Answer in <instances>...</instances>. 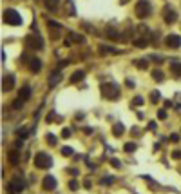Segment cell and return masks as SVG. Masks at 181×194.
I'll list each match as a JSON object with an SVG mask.
<instances>
[{
	"label": "cell",
	"mask_w": 181,
	"mask_h": 194,
	"mask_svg": "<svg viewBox=\"0 0 181 194\" xmlns=\"http://www.w3.org/2000/svg\"><path fill=\"white\" fill-rule=\"evenodd\" d=\"M100 89H102V94H103V98L116 100V98L120 96V87H118L116 83H103Z\"/></svg>",
	"instance_id": "6da1fadb"
},
{
	"label": "cell",
	"mask_w": 181,
	"mask_h": 194,
	"mask_svg": "<svg viewBox=\"0 0 181 194\" xmlns=\"http://www.w3.org/2000/svg\"><path fill=\"white\" fill-rule=\"evenodd\" d=\"M83 131H85V134H90V133H93V129H90V127H85Z\"/></svg>",
	"instance_id": "ee69618b"
},
{
	"label": "cell",
	"mask_w": 181,
	"mask_h": 194,
	"mask_svg": "<svg viewBox=\"0 0 181 194\" xmlns=\"http://www.w3.org/2000/svg\"><path fill=\"white\" fill-rule=\"evenodd\" d=\"M47 26H49V27H54V29H62V24L54 22V20H49V22H47Z\"/></svg>",
	"instance_id": "836d02e7"
},
{
	"label": "cell",
	"mask_w": 181,
	"mask_h": 194,
	"mask_svg": "<svg viewBox=\"0 0 181 194\" xmlns=\"http://www.w3.org/2000/svg\"><path fill=\"white\" fill-rule=\"evenodd\" d=\"M172 158H174V160H179V158H181V150H174V153H172Z\"/></svg>",
	"instance_id": "60d3db41"
},
{
	"label": "cell",
	"mask_w": 181,
	"mask_h": 194,
	"mask_svg": "<svg viewBox=\"0 0 181 194\" xmlns=\"http://www.w3.org/2000/svg\"><path fill=\"white\" fill-rule=\"evenodd\" d=\"M29 133H31V131H27V129H18V131H16V134H18L20 138H27Z\"/></svg>",
	"instance_id": "83f0119b"
},
{
	"label": "cell",
	"mask_w": 181,
	"mask_h": 194,
	"mask_svg": "<svg viewBox=\"0 0 181 194\" xmlns=\"http://www.w3.org/2000/svg\"><path fill=\"white\" fill-rule=\"evenodd\" d=\"M100 53H102V55H107V53L118 55L120 51H118V49H114V47H110V46H109V47H107V46H100Z\"/></svg>",
	"instance_id": "7402d4cb"
},
{
	"label": "cell",
	"mask_w": 181,
	"mask_h": 194,
	"mask_svg": "<svg viewBox=\"0 0 181 194\" xmlns=\"http://www.w3.org/2000/svg\"><path fill=\"white\" fill-rule=\"evenodd\" d=\"M53 165V158L47 153H38L35 156V167L36 169H49Z\"/></svg>",
	"instance_id": "3957f363"
},
{
	"label": "cell",
	"mask_w": 181,
	"mask_h": 194,
	"mask_svg": "<svg viewBox=\"0 0 181 194\" xmlns=\"http://www.w3.org/2000/svg\"><path fill=\"white\" fill-rule=\"evenodd\" d=\"M45 140H47V143H51V145H56V136L54 134H47Z\"/></svg>",
	"instance_id": "d6a6232c"
},
{
	"label": "cell",
	"mask_w": 181,
	"mask_h": 194,
	"mask_svg": "<svg viewBox=\"0 0 181 194\" xmlns=\"http://www.w3.org/2000/svg\"><path fill=\"white\" fill-rule=\"evenodd\" d=\"M27 66H29V69H31L33 73H38V71L42 69V62H40V58L33 56V58H29V62H27Z\"/></svg>",
	"instance_id": "8fae6325"
},
{
	"label": "cell",
	"mask_w": 181,
	"mask_h": 194,
	"mask_svg": "<svg viewBox=\"0 0 181 194\" xmlns=\"http://www.w3.org/2000/svg\"><path fill=\"white\" fill-rule=\"evenodd\" d=\"M4 22L6 24H9V26H20L22 24V16L18 15V11L16 9H6L4 11Z\"/></svg>",
	"instance_id": "7a4b0ae2"
},
{
	"label": "cell",
	"mask_w": 181,
	"mask_h": 194,
	"mask_svg": "<svg viewBox=\"0 0 181 194\" xmlns=\"http://www.w3.org/2000/svg\"><path fill=\"white\" fill-rule=\"evenodd\" d=\"M120 2H121V4H129V2H130V0H120Z\"/></svg>",
	"instance_id": "7dc6e473"
},
{
	"label": "cell",
	"mask_w": 181,
	"mask_h": 194,
	"mask_svg": "<svg viewBox=\"0 0 181 194\" xmlns=\"http://www.w3.org/2000/svg\"><path fill=\"white\" fill-rule=\"evenodd\" d=\"M62 138H71V129H62Z\"/></svg>",
	"instance_id": "d590c367"
},
{
	"label": "cell",
	"mask_w": 181,
	"mask_h": 194,
	"mask_svg": "<svg viewBox=\"0 0 181 194\" xmlns=\"http://www.w3.org/2000/svg\"><path fill=\"white\" fill-rule=\"evenodd\" d=\"M60 82H62V75H60V71H54L49 76V87H54V85H58Z\"/></svg>",
	"instance_id": "e0dca14e"
},
{
	"label": "cell",
	"mask_w": 181,
	"mask_h": 194,
	"mask_svg": "<svg viewBox=\"0 0 181 194\" xmlns=\"http://www.w3.org/2000/svg\"><path fill=\"white\" fill-rule=\"evenodd\" d=\"M105 36L109 38V40H121L123 36L118 33V29H114V27H107L105 29Z\"/></svg>",
	"instance_id": "4fadbf2b"
},
{
	"label": "cell",
	"mask_w": 181,
	"mask_h": 194,
	"mask_svg": "<svg viewBox=\"0 0 181 194\" xmlns=\"http://www.w3.org/2000/svg\"><path fill=\"white\" fill-rule=\"evenodd\" d=\"M7 160H9L11 165H16V163H18V160H20V153H18V149L9 150V153H7Z\"/></svg>",
	"instance_id": "2e32d148"
},
{
	"label": "cell",
	"mask_w": 181,
	"mask_h": 194,
	"mask_svg": "<svg viewBox=\"0 0 181 194\" xmlns=\"http://www.w3.org/2000/svg\"><path fill=\"white\" fill-rule=\"evenodd\" d=\"M109 162H110V165H112V167H114V169H120V167H121V163H120V162H118L116 158H110Z\"/></svg>",
	"instance_id": "e575fe53"
},
{
	"label": "cell",
	"mask_w": 181,
	"mask_h": 194,
	"mask_svg": "<svg viewBox=\"0 0 181 194\" xmlns=\"http://www.w3.org/2000/svg\"><path fill=\"white\" fill-rule=\"evenodd\" d=\"M150 102H152V103H157V102H160V91H152V93H150Z\"/></svg>",
	"instance_id": "4316f807"
},
{
	"label": "cell",
	"mask_w": 181,
	"mask_h": 194,
	"mask_svg": "<svg viewBox=\"0 0 181 194\" xmlns=\"http://www.w3.org/2000/svg\"><path fill=\"white\" fill-rule=\"evenodd\" d=\"M165 44L170 49H177V47H181V36L179 35H168L165 38Z\"/></svg>",
	"instance_id": "52a82bcc"
},
{
	"label": "cell",
	"mask_w": 181,
	"mask_h": 194,
	"mask_svg": "<svg viewBox=\"0 0 181 194\" xmlns=\"http://www.w3.org/2000/svg\"><path fill=\"white\" fill-rule=\"evenodd\" d=\"M18 96H20L22 100H29V98H31V87H27V85H24V87L20 89Z\"/></svg>",
	"instance_id": "ffe728a7"
},
{
	"label": "cell",
	"mask_w": 181,
	"mask_h": 194,
	"mask_svg": "<svg viewBox=\"0 0 181 194\" xmlns=\"http://www.w3.org/2000/svg\"><path fill=\"white\" fill-rule=\"evenodd\" d=\"M83 185H85V189H90V181H89V180H85Z\"/></svg>",
	"instance_id": "f6af8a7d"
},
{
	"label": "cell",
	"mask_w": 181,
	"mask_h": 194,
	"mask_svg": "<svg viewBox=\"0 0 181 194\" xmlns=\"http://www.w3.org/2000/svg\"><path fill=\"white\" fill-rule=\"evenodd\" d=\"M132 44H134L136 47H140V49H145V47L149 46V38H147V36H140V38H134V40H132Z\"/></svg>",
	"instance_id": "9a60e30c"
},
{
	"label": "cell",
	"mask_w": 181,
	"mask_h": 194,
	"mask_svg": "<svg viewBox=\"0 0 181 194\" xmlns=\"http://www.w3.org/2000/svg\"><path fill=\"white\" fill-rule=\"evenodd\" d=\"M45 120H47L49 123H51V122H54V118H53V114H49V116H47V118H45Z\"/></svg>",
	"instance_id": "bcb514c9"
},
{
	"label": "cell",
	"mask_w": 181,
	"mask_h": 194,
	"mask_svg": "<svg viewBox=\"0 0 181 194\" xmlns=\"http://www.w3.org/2000/svg\"><path fill=\"white\" fill-rule=\"evenodd\" d=\"M65 4H67V11H69V16H74V15H76L74 2H73V0H65Z\"/></svg>",
	"instance_id": "cb8c5ba5"
},
{
	"label": "cell",
	"mask_w": 181,
	"mask_h": 194,
	"mask_svg": "<svg viewBox=\"0 0 181 194\" xmlns=\"http://www.w3.org/2000/svg\"><path fill=\"white\" fill-rule=\"evenodd\" d=\"M123 133H125V125H123L121 122H116L114 125H112V134H114L116 138H120Z\"/></svg>",
	"instance_id": "5bb4252c"
},
{
	"label": "cell",
	"mask_w": 181,
	"mask_h": 194,
	"mask_svg": "<svg viewBox=\"0 0 181 194\" xmlns=\"http://www.w3.org/2000/svg\"><path fill=\"white\" fill-rule=\"evenodd\" d=\"M149 58H152V60H154L156 63H163V58H161L160 55H154V56H149Z\"/></svg>",
	"instance_id": "f35d334b"
},
{
	"label": "cell",
	"mask_w": 181,
	"mask_h": 194,
	"mask_svg": "<svg viewBox=\"0 0 181 194\" xmlns=\"http://www.w3.org/2000/svg\"><path fill=\"white\" fill-rule=\"evenodd\" d=\"M112 181H114V178H112V176H105V178H102V183H103V185H107V183L110 185Z\"/></svg>",
	"instance_id": "8d00e7d4"
},
{
	"label": "cell",
	"mask_w": 181,
	"mask_h": 194,
	"mask_svg": "<svg viewBox=\"0 0 181 194\" xmlns=\"http://www.w3.org/2000/svg\"><path fill=\"white\" fill-rule=\"evenodd\" d=\"M170 142L177 143V142H179V134H172V136H170Z\"/></svg>",
	"instance_id": "b9f144b4"
},
{
	"label": "cell",
	"mask_w": 181,
	"mask_h": 194,
	"mask_svg": "<svg viewBox=\"0 0 181 194\" xmlns=\"http://www.w3.org/2000/svg\"><path fill=\"white\" fill-rule=\"evenodd\" d=\"M42 189L43 190H54L56 189V178L54 176H45L42 181Z\"/></svg>",
	"instance_id": "30bf717a"
},
{
	"label": "cell",
	"mask_w": 181,
	"mask_h": 194,
	"mask_svg": "<svg viewBox=\"0 0 181 194\" xmlns=\"http://www.w3.org/2000/svg\"><path fill=\"white\" fill-rule=\"evenodd\" d=\"M156 127H157V123H156V122H149V123H147V129H149V131H154Z\"/></svg>",
	"instance_id": "ab89813d"
},
{
	"label": "cell",
	"mask_w": 181,
	"mask_h": 194,
	"mask_svg": "<svg viewBox=\"0 0 181 194\" xmlns=\"http://www.w3.org/2000/svg\"><path fill=\"white\" fill-rule=\"evenodd\" d=\"M163 20H165L167 24H174L176 20H177V15H176V11H174L172 7L165 6V7H163Z\"/></svg>",
	"instance_id": "ba28073f"
},
{
	"label": "cell",
	"mask_w": 181,
	"mask_h": 194,
	"mask_svg": "<svg viewBox=\"0 0 181 194\" xmlns=\"http://www.w3.org/2000/svg\"><path fill=\"white\" fill-rule=\"evenodd\" d=\"M26 46H27V49L40 51V49H43V40L36 35H27L26 36Z\"/></svg>",
	"instance_id": "5b68a950"
},
{
	"label": "cell",
	"mask_w": 181,
	"mask_h": 194,
	"mask_svg": "<svg viewBox=\"0 0 181 194\" xmlns=\"http://www.w3.org/2000/svg\"><path fill=\"white\" fill-rule=\"evenodd\" d=\"M134 11H136V16H138V18H147L150 15V11H152L150 2H149V0H138Z\"/></svg>",
	"instance_id": "277c9868"
},
{
	"label": "cell",
	"mask_w": 181,
	"mask_h": 194,
	"mask_svg": "<svg viewBox=\"0 0 181 194\" xmlns=\"http://www.w3.org/2000/svg\"><path fill=\"white\" fill-rule=\"evenodd\" d=\"M24 189H26V181H24V178H22V176H16V178H13L7 183V190L9 192H22Z\"/></svg>",
	"instance_id": "8992f818"
},
{
	"label": "cell",
	"mask_w": 181,
	"mask_h": 194,
	"mask_svg": "<svg viewBox=\"0 0 181 194\" xmlns=\"http://www.w3.org/2000/svg\"><path fill=\"white\" fill-rule=\"evenodd\" d=\"M62 156H73V149L71 147H62Z\"/></svg>",
	"instance_id": "f546056e"
},
{
	"label": "cell",
	"mask_w": 181,
	"mask_h": 194,
	"mask_svg": "<svg viewBox=\"0 0 181 194\" xmlns=\"http://www.w3.org/2000/svg\"><path fill=\"white\" fill-rule=\"evenodd\" d=\"M167 109H160V111H157V118H160V120H167Z\"/></svg>",
	"instance_id": "1f68e13d"
},
{
	"label": "cell",
	"mask_w": 181,
	"mask_h": 194,
	"mask_svg": "<svg viewBox=\"0 0 181 194\" xmlns=\"http://www.w3.org/2000/svg\"><path fill=\"white\" fill-rule=\"evenodd\" d=\"M150 75H152V78H154L156 82H163V80H165V75H163V71H161V69H152V73H150Z\"/></svg>",
	"instance_id": "44dd1931"
},
{
	"label": "cell",
	"mask_w": 181,
	"mask_h": 194,
	"mask_svg": "<svg viewBox=\"0 0 181 194\" xmlns=\"http://www.w3.org/2000/svg\"><path fill=\"white\" fill-rule=\"evenodd\" d=\"M69 189H71V190H78V181H76V180H71V181H69Z\"/></svg>",
	"instance_id": "74e56055"
},
{
	"label": "cell",
	"mask_w": 181,
	"mask_h": 194,
	"mask_svg": "<svg viewBox=\"0 0 181 194\" xmlns=\"http://www.w3.org/2000/svg\"><path fill=\"white\" fill-rule=\"evenodd\" d=\"M132 103H134V105H143L145 100H143L141 96H134V98H132Z\"/></svg>",
	"instance_id": "4dcf8cb0"
},
{
	"label": "cell",
	"mask_w": 181,
	"mask_h": 194,
	"mask_svg": "<svg viewBox=\"0 0 181 194\" xmlns=\"http://www.w3.org/2000/svg\"><path fill=\"white\" fill-rule=\"evenodd\" d=\"M67 38H69L73 44H85V36L80 35V33H74V31H71L69 35H67Z\"/></svg>",
	"instance_id": "7c38bea8"
},
{
	"label": "cell",
	"mask_w": 181,
	"mask_h": 194,
	"mask_svg": "<svg viewBox=\"0 0 181 194\" xmlns=\"http://www.w3.org/2000/svg\"><path fill=\"white\" fill-rule=\"evenodd\" d=\"M15 89V76L13 75H6L4 80H2V91L4 93H9Z\"/></svg>",
	"instance_id": "9c48e42d"
},
{
	"label": "cell",
	"mask_w": 181,
	"mask_h": 194,
	"mask_svg": "<svg viewBox=\"0 0 181 194\" xmlns=\"http://www.w3.org/2000/svg\"><path fill=\"white\" fill-rule=\"evenodd\" d=\"M56 0H45V7L47 9H56Z\"/></svg>",
	"instance_id": "f1b7e54d"
},
{
	"label": "cell",
	"mask_w": 181,
	"mask_h": 194,
	"mask_svg": "<svg viewBox=\"0 0 181 194\" xmlns=\"http://www.w3.org/2000/svg\"><path fill=\"white\" fill-rule=\"evenodd\" d=\"M134 66L138 69H149V58H140V60H134Z\"/></svg>",
	"instance_id": "ac0fdd59"
},
{
	"label": "cell",
	"mask_w": 181,
	"mask_h": 194,
	"mask_svg": "<svg viewBox=\"0 0 181 194\" xmlns=\"http://www.w3.org/2000/svg\"><path fill=\"white\" fill-rule=\"evenodd\" d=\"M24 102H26V100H22V98L18 96V98L13 102V109H16V111H18V109H22V107H24Z\"/></svg>",
	"instance_id": "484cf974"
},
{
	"label": "cell",
	"mask_w": 181,
	"mask_h": 194,
	"mask_svg": "<svg viewBox=\"0 0 181 194\" xmlns=\"http://www.w3.org/2000/svg\"><path fill=\"white\" fill-rule=\"evenodd\" d=\"M136 149H138V145H136L134 142H127V143L123 145V150H125V153H134Z\"/></svg>",
	"instance_id": "603a6c76"
},
{
	"label": "cell",
	"mask_w": 181,
	"mask_h": 194,
	"mask_svg": "<svg viewBox=\"0 0 181 194\" xmlns=\"http://www.w3.org/2000/svg\"><path fill=\"white\" fill-rule=\"evenodd\" d=\"M170 71H172L174 75H181V63H179V62H172V63H170Z\"/></svg>",
	"instance_id": "d4e9b609"
},
{
	"label": "cell",
	"mask_w": 181,
	"mask_h": 194,
	"mask_svg": "<svg viewBox=\"0 0 181 194\" xmlns=\"http://www.w3.org/2000/svg\"><path fill=\"white\" fill-rule=\"evenodd\" d=\"M65 66H69V60H63V62H60V67H65Z\"/></svg>",
	"instance_id": "7bdbcfd3"
},
{
	"label": "cell",
	"mask_w": 181,
	"mask_h": 194,
	"mask_svg": "<svg viewBox=\"0 0 181 194\" xmlns=\"http://www.w3.org/2000/svg\"><path fill=\"white\" fill-rule=\"evenodd\" d=\"M85 78V73L83 71H74L73 75H71V83H78V82H82Z\"/></svg>",
	"instance_id": "d6986e66"
}]
</instances>
